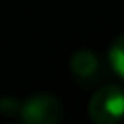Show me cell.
Returning a JSON list of instances; mask_svg holds the SVG:
<instances>
[{
	"mask_svg": "<svg viewBox=\"0 0 124 124\" xmlns=\"http://www.w3.org/2000/svg\"><path fill=\"white\" fill-rule=\"evenodd\" d=\"M89 116L95 124H118L124 116V89L105 85L89 99Z\"/></svg>",
	"mask_w": 124,
	"mask_h": 124,
	"instance_id": "1",
	"label": "cell"
},
{
	"mask_svg": "<svg viewBox=\"0 0 124 124\" xmlns=\"http://www.w3.org/2000/svg\"><path fill=\"white\" fill-rule=\"evenodd\" d=\"M19 116L23 124H58L60 103L54 95L35 93L21 103Z\"/></svg>",
	"mask_w": 124,
	"mask_h": 124,
	"instance_id": "2",
	"label": "cell"
},
{
	"mask_svg": "<svg viewBox=\"0 0 124 124\" xmlns=\"http://www.w3.org/2000/svg\"><path fill=\"white\" fill-rule=\"evenodd\" d=\"M70 68L78 78L91 79L99 72V60L91 50H78L70 60Z\"/></svg>",
	"mask_w": 124,
	"mask_h": 124,
	"instance_id": "3",
	"label": "cell"
},
{
	"mask_svg": "<svg viewBox=\"0 0 124 124\" xmlns=\"http://www.w3.org/2000/svg\"><path fill=\"white\" fill-rule=\"evenodd\" d=\"M108 60H110L112 70L124 79V33H122L120 37H116V41L110 45Z\"/></svg>",
	"mask_w": 124,
	"mask_h": 124,
	"instance_id": "4",
	"label": "cell"
},
{
	"mask_svg": "<svg viewBox=\"0 0 124 124\" xmlns=\"http://www.w3.org/2000/svg\"><path fill=\"white\" fill-rule=\"evenodd\" d=\"M0 108H2V112H6V114H12V112L19 110V108H21V105H19L16 99L4 97V99H0Z\"/></svg>",
	"mask_w": 124,
	"mask_h": 124,
	"instance_id": "5",
	"label": "cell"
},
{
	"mask_svg": "<svg viewBox=\"0 0 124 124\" xmlns=\"http://www.w3.org/2000/svg\"><path fill=\"white\" fill-rule=\"evenodd\" d=\"M6 124H12V122H6Z\"/></svg>",
	"mask_w": 124,
	"mask_h": 124,
	"instance_id": "6",
	"label": "cell"
}]
</instances>
